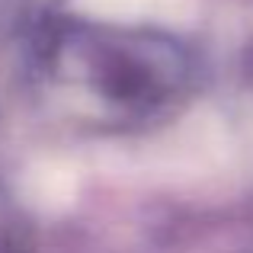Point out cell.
Listing matches in <instances>:
<instances>
[{
    "instance_id": "6da1fadb",
    "label": "cell",
    "mask_w": 253,
    "mask_h": 253,
    "mask_svg": "<svg viewBox=\"0 0 253 253\" xmlns=\"http://www.w3.org/2000/svg\"><path fill=\"white\" fill-rule=\"evenodd\" d=\"M81 16L103 23H167L183 26L196 16L199 0H71Z\"/></svg>"
},
{
    "instance_id": "7a4b0ae2",
    "label": "cell",
    "mask_w": 253,
    "mask_h": 253,
    "mask_svg": "<svg viewBox=\"0 0 253 253\" xmlns=\"http://www.w3.org/2000/svg\"><path fill=\"white\" fill-rule=\"evenodd\" d=\"M77 176L61 161H39L23 173V196L42 211H61L74 202Z\"/></svg>"
}]
</instances>
